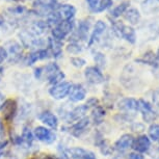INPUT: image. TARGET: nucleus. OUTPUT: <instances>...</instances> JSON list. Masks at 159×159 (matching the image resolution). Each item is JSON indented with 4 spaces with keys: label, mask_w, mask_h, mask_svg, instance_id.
Returning <instances> with one entry per match:
<instances>
[{
    "label": "nucleus",
    "mask_w": 159,
    "mask_h": 159,
    "mask_svg": "<svg viewBox=\"0 0 159 159\" xmlns=\"http://www.w3.org/2000/svg\"><path fill=\"white\" fill-rule=\"evenodd\" d=\"M66 153L70 159H97L96 155L92 151H89L86 149L74 147L66 150Z\"/></svg>",
    "instance_id": "13"
},
{
    "label": "nucleus",
    "mask_w": 159,
    "mask_h": 159,
    "mask_svg": "<svg viewBox=\"0 0 159 159\" xmlns=\"http://www.w3.org/2000/svg\"><path fill=\"white\" fill-rule=\"evenodd\" d=\"M91 125V120L89 118H83L79 121H77L75 124H73L70 127V133L75 137H80L84 132L88 130V128Z\"/></svg>",
    "instance_id": "15"
},
{
    "label": "nucleus",
    "mask_w": 159,
    "mask_h": 159,
    "mask_svg": "<svg viewBox=\"0 0 159 159\" xmlns=\"http://www.w3.org/2000/svg\"><path fill=\"white\" fill-rule=\"evenodd\" d=\"M67 51L71 54H79L82 52V46L78 42H70L67 46Z\"/></svg>",
    "instance_id": "31"
},
{
    "label": "nucleus",
    "mask_w": 159,
    "mask_h": 159,
    "mask_svg": "<svg viewBox=\"0 0 159 159\" xmlns=\"http://www.w3.org/2000/svg\"><path fill=\"white\" fill-rule=\"evenodd\" d=\"M85 80L91 84H100L104 82V75L99 68L96 66L94 67H88L84 70Z\"/></svg>",
    "instance_id": "12"
},
{
    "label": "nucleus",
    "mask_w": 159,
    "mask_h": 159,
    "mask_svg": "<svg viewBox=\"0 0 159 159\" xmlns=\"http://www.w3.org/2000/svg\"><path fill=\"white\" fill-rule=\"evenodd\" d=\"M8 14H11V16H22L23 14H25L26 8L22 7V5H16V7H10L7 10Z\"/></svg>",
    "instance_id": "34"
},
{
    "label": "nucleus",
    "mask_w": 159,
    "mask_h": 159,
    "mask_svg": "<svg viewBox=\"0 0 159 159\" xmlns=\"http://www.w3.org/2000/svg\"><path fill=\"white\" fill-rule=\"evenodd\" d=\"M105 110L102 108L101 106H99V105H97V106L94 107V109H93V113H92V118H93V121H94L95 124H101L102 122H103V119L105 116Z\"/></svg>",
    "instance_id": "29"
},
{
    "label": "nucleus",
    "mask_w": 159,
    "mask_h": 159,
    "mask_svg": "<svg viewBox=\"0 0 159 159\" xmlns=\"http://www.w3.org/2000/svg\"><path fill=\"white\" fill-rule=\"evenodd\" d=\"M19 38L21 41V45L24 48H30V49H41V47H44L46 45L47 41H44L43 39L35 35L29 29H23L19 32Z\"/></svg>",
    "instance_id": "1"
},
{
    "label": "nucleus",
    "mask_w": 159,
    "mask_h": 159,
    "mask_svg": "<svg viewBox=\"0 0 159 159\" xmlns=\"http://www.w3.org/2000/svg\"><path fill=\"white\" fill-rule=\"evenodd\" d=\"M124 18H125V20H127L128 22L131 24V25H136L140 21V13L137 8H134V7L128 8L124 13Z\"/></svg>",
    "instance_id": "26"
},
{
    "label": "nucleus",
    "mask_w": 159,
    "mask_h": 159,
    "mask_svg": "<svg viewBox=\"0 0 159 159\" xmlns=\"http://www.w3.org/2000/svg\"><path fill=\"white\" fill-rule=\"evenodd\" d=\"M132 147L137 153H146L151 147V142L147 135H140L133 142Z\"/></svg>",
    "instance_id": "24"
},
{
    "label": "nucleus",
    "mask_w": 159,
    "mask_h": 159,
    "mask_svg": "<svg viewBox=\"0 0 159 159\" xmlns=\"http://www.w3.org/2000/svg\"><path fill=\"white\" fill-rule=\"evenodd\" d=\"M34 77L37 79H41L43 77V67H40V68H37L34 70Z\"/></svg>",
    "instance_id": "39"
},
{
    "label": "nucleus",
    "mask_w": 159,
    "mask_h": 159,
    "mask_svg": "<svg viewBox=\"0 0 159 159\" xmlns=\"http://www.w3.org/2000/svg\"><path fill=\"white\" fill-rule=\"evenodd\" d=\"M134 139L131 134H124L116 140L115 143V148L119 152H125L133 145Z\"/></svg>",
    "instance_id": "23"
},
{
    "label": "nucleus",
    "mask_w": 159,
    "mask_h": 159,
    "mask_svg": "<svg viewBox=\"0 0 159 159\" xmlns=\"http://www.w3.org/2000/svg\"><path fill=\"white\" fill-rule=\"evenodd\" d=\"M7 59V52L4 47L0 46V65Z\"/></svg>",
    "instance_id": "36"
},
{
    "label": "nucleus",
    "mask_w": 159,
    "mask_h": 159,
    "mask_svg": "<svg viewBox=\"0 0 159 159\" xmlns=\"http://www.w3.org/2000/svg\"><path fill=\"white\" fill-rule=\"evenodd\" d=\"M153 101H154L156 106L159 108V89H156L154 92V95H153Z\"/></svg>",
    "instance_id": "40"
},
{
    "label": "nucleus",
    "mask_w": 159,
    "mask_h": 159,
    "mask_svg": "<svg viewBox=\"0 0 159 159\" xmlns=\"http://www.w3.org/2000/svg\"><path fill=\"white\" fill-rule=\"evenodd\" d=\"M4 136V126H3V123L0 120V139H2Z\"/></svg>",
    "instance_id": "43"
},
{
    "label": "nucleus",
    "mask_w": 159,
    "mask_h": 159,
    "mask_svg": "<svg viewBox=\"0 0 159 159\" xmlns=\"http://www.w3.org/2000/svg\"><path fill=\"white\" fill-rule=\"evenodd\" d=\"M4 101H5V99H4V96L0 93V108H1V106H2V104L4 103Z\"/></svg>",
    "instance_id": "44"
},
{
    "label": "nucleus",
    "mask_w": 159,
    "mask_h": 159,
    "mask_svg": "<svg viewBox=\"0 0 159 159\" xmlns=\"http://www.w3.org/2000/svg\"><path fill=\"white\" fill-rule=\"evenodd\" d=\"M129 5H130V1H123L121 4L116 5L113 10L110 11V16L112 18H119L122 15H124V13L128 10Z\"/></svg>",
    "instance_id": "28"
},
{
    "label": "nucleus",
    "mask_w": 159,
    "mask_h": 159,
    "mask_svg": "<svg viewBox=\"0 0 159 159\" xmlns=\"http://www.w3.org/2000/svg\"><path fill=\"white\" fill-rule=\"evenodd\" d=\"M49 57H50V53L47 48H41V49L34 50L32 52L26 55L24 61H25L26 66H32L37 61H45V59H48Z\"/></svg>",
    "instance_id": "11"
},
{
    "label": "nucleus",
    "mask_w": 159,
    "mask_h": 159,
    "mask_svg": "<svg viewBox=\"0 0 159 159\" xmlns=\"http://www.w3.org/2000/svg\"><path fill=\"white\" fill-rule=\"evenodd\" d=\"M129 159H145L140 153H131L129 155Z\"/></svg>",
    "instance_id": "42"
},
{
    "label": "nucleus",
    "mask_w": 159,
    "mask_h": 159,
    "mask_svg": "<svg viewBox=\"0 0 159 159\" xmlns=\"http://www.w3.org/2000/svg\"><path fill=\"white\" fill-rule=\"evenodd\" d=\"M119 108L126 113H134L139 110V101L133 98H124L119 102Z\"/></svg>",
    "instance_id": "21"
},
{
    "label": "nucleus",
    "mask_w": 159,
    "mask_h": 159,
    "mask_svg": "<svg viewBox=\"0 0 159 159\" xmlns=\"http://www.w3.org/2000/svg\"><path fill=\"white\" fill-rule=\"evenodd\" d=\"M32 5H34V13L37 16L46 18L50 14L56 11L59 3L57 0H34Z\"/></svg>",
    "instance_id": "2"
},
{
    "label": "nucleus",
    "mask_w": 159,
    "mask_h": 159,
    "mask_svg": "<svg viewBox=\"0 0 159 159\" xmlns=\"http://www.w3.org/2000/svg\"><path fill=\"white\" fill-rule=\"evenodd\" d=\"M2 76H3V68L0 66V80H1Z\"/></svg>",
    "instance_id": "46"
},
{
    "label": "nucleus",
    "mask_w": 159,
    "mask_h": 159,
    "mask_svg": "<svg viewBox=\"0 0 159 159\" xmlns=\"http://www.w3.org/2000/svg\"><path fill=\"white\" fill-rule=\"evenodd\" d=\"M2 112V116H3L4 121L7 123H11L14 119L16 118L18 112V103L14 99H7L4 103L2 104L1 108H0Z\"/></svg>",
    "instance_id": "7"
},
{
    "label": "nucleus",
    "mask_w": 159,
    "mask_h": 159,
    "mask_svg": "<svg viewBox=\"0 0 159 159\" xmlns=\"http://www.w3.org/2000/svg\"><path fill=\"white\" fill-rule=\"evenodd\" d=\"M69 99L72 102H81L86 97V89L82 84H72L71 89L69 92Z\"/></svg>",
    "instance_id": "16"
},
{
    "label": "nucleus",
    "mask_w": 159,
    "mask_h": 159,
    "mask_svg": "<svg viewBox=\"0 0 159 159\" xmlns=\"http://www.w3.org/2000/svg\"><path fill=\"white\" fill-rule=\"evenodd\" d=\"M94 61L96 62V67L99 68L100 70L102 68H105V66H106V57L102 52L96 51L94 53Z\"/></svg>",
    "instance_id": "30"
},
{
    "label": "nucleus",
    "mask_w": 159,
    "mask_h": 159,
    "mask_svg": "<svg viewBox=\"0 0 159 159\" xmlns=\"http://www.w3.org/2000/svg\"><path fill=\"white\" fill-rule=\"evenodd\" d=\"M106 28H107V26L103 21L99 20L96 22L91 37L89 38V47H91L92 45H94L95 43H97V42L100 40V38L104 34Z\"/></svg>",
    "instance_id": "19"
},
{
    "label": "nucleus",
    "mask_w": 159,
    "mask_h": 159,
    "mask_svg": "<svg viewBox=\"0 0 159 159\" xmlns=\"http://www.w3.org/2000/svg\"><path fill=\"white\" fill-rule=\"evenodd\" d=\"M113 159H123V158H122V157H115Z\"/></svg>",
    "instance_id": "48"
},
{
    "label": "nucleus",
    "mask_w": 159,
    "mask_h": 159,
    "mask_svg": "<svg viewBox=\"0 0 159 159\" xmlns=\"http://www.w3.org/2000/svg\"><path fill=\"white\" fill-rule=\"evenodd\" d=\"M7 58L10 59L11 62H18L22 57L23 49L22 45L17 43L15 41H10L7 43Z\"/></svg>",
    "instance_id": "10"
},
{
    "label": "nucleus",
    "mask_w": 159,
    "mask_h": 159,
    "mask_svg": "<svg viewBox=\"0 0 159 159\" xmlns=\"http://www.w3.org/2000/svg\"><path fill=\"white\" fill-rule=\"evenodd\" d=\"M75 29V23L73 20L61 21L57 25L51 29V35L53 39L62 42L69 34H71Z\"/></svg>",
    "instance_id": "4"
},
{
    "label": "nucleus",
    "mask_w": 159,
    "mask_h": 159,
    "mask_svg": "<svg viewBox=\"0 0 159 159\" xmlns=\"http://www.w3.org/2000/svg\"><path fill=\"white\" fill-rule=\"evenodd\" d=\"M4 24H5L4 18H3V16H1V15H0V27H1V26H3Z\"/></svg>",
    "instance_id": "45"
},
{
    "label": "nucleus",
    "mask_w": 159,
    "mask_h": 159,
    "mask_svg": "<svg viewBox=\"0 0 159 159\" xmlns=\"http://www.w3.org/2000/svg\"><path fill=\"white\" fill-rule=\"evenodd\" d=\"M30 159H57V158L53 157V156H51L49 154H42V155L34 156V157H32Z\"/></svg>",
    "instance_id": "38"
},
{
    "label": "nucleus",
    "mask_w": 159,
    "mask_h": 159,
    "mask_svg": "<svg viewBox=\"0 0 159 159\" xmlns=\"http://www.w3.org/2000/svg\"><path fill=\"white\" fill-rule=\"evenodd\" d=\"M72 84L68 81H61L49 89V94L55 100H62L69 95Z\"/></svg>",
    "instance_id": "9"
},
{
    "label": "nucleus",
    "mask_w": 159,
    "mask_h": 159,
    "mask_svg": "<svg viewBox=\"0 0 159 159\" xmlns=\"http://www.w3.org/2000/svg\"><path fill=\"white\" fill-rule=\"evenodd\" d=\"M91 29V22L89 20H80L78 23V26L76 29L71 34L70 40L71 42H88L89 41V32Z\"/></svg>",
    "instance_id": "6"
},
{
    "label": "nucleus",
    "mask_w": 159,
    "mask_h": 159,
    "mask_svg": "<svg viewBox=\"0 0 159 159\" xmlns=\"http://www.w3.org/2000/svg\"><path fill=\"white\" fill-rule=\"evenodd\" d=\"M43 77L46 78L51 85H55L64 81L66 75L56 62H50L43 67Z\"/></svg>",
    "instance_id": "3"
},
{
    "label": "nucleus",
    "mask_w": 159,
    "mask_h": 159,
    "mask_svg": "<svg viewBox=\"0 0 159 159\" xmlns=\"http://www.w3.org/2000/svg\"><path fill=\"white\" fill-rule=\"evenodd\" d=\"M142 11L146 15H154L159 13V0H143L140 4Z\"/></svg>",
    "instance_id": "25"
},
{
    "label": "nucleus",
    "mask_w": 159,
    "mask_h": 159,
    "mask_svg": "<svg viewBox=\"0 0 159 159\" xmlns=\"http://www.w3.org/2000/svg\"><path fill=\"white\" fill-rule=\"evenodd\" d=\"M112 4H113V0H100L98 3V7L94 11V13H102V11L111 7Z\"/></svg>",
    "instance_id": "32"
},
{
    "label": "nucleus",
    "mask_w": 159,
    "mask_h": 159,
    "mask_svg": "<svg viewBox=\"0 0 159 159\" xmlns=\"http://www.w3.org/2000/svg\"><path fill=\"white\" fill-rule=\"evenodd\" d=\"M34 139H37L38 140H40L42 143H53L56 139V134L54 133L53 130H50L44 126H38L34 128Z\"/></svg>",
    "instance_id": "8"
},
{
    "label": "nucleus",
    "mask_w": 159,
    "mask_h": 159,
    "mask_svg": "<svg viewBox=\"0 0 159 159\" xmlns=\"http://www.w3.org/2000/svg\"><path fill=\"white\" fill-rule=\"evenodd\" d=\"M7 145H8V140H0V155L2 154V152L4 151L5 150V148L7 147Z\"/></svg>",
    "instance_id": "41"
},
{
    "label": "nucleus",
    "mask_w": 159,
    "mask_h": 159,
    "mask_svg": "<svg viewBox=\"0 0 159 159\" xmlns=\"http://www.w3.org/2000/svg\"><path fill=\"white\" fill-rule=\"evenodd\" d=\"M139 110L142 112L143 118L147 123L154 121L156 119V113L153 109L152 105L145 100H139Z\"/></svg>",
    "instance_id": "17"
},
{
    "label": "nucleus",
    "mask_w": 159,
    "mask_h": 159,
    "mask_svg": "<svg viewBox=\"0 0 159 159\" xmlns=\"http://www.w3.org/2000/svg\"><path fill=\"white\" fill-rule=\"evenodd\" d=\"M113 32L119 38L124 39L130 44H134L136 42V32L133 27L129 25H125L122 22H113L112 23Z\"/></svg>",
    "instance_id": "5"
},
{
    "label": "nucleus",
    "mask_w": 159,
    "mask_h": 159,
    "mask_svg": "<svg viewBox=\"0 0 159 159\" xmlns=\"http://www.w3.org/2000/svg\"><path fill=\"white\" fill-rule=\"evenodd\" d=\"M88 110H89V106L86 104L79 105V106H76L72 110H69L67 113H65L64 119L69 123L77 122V121H79V120L84 118V116H85V113L88 112Z\"/></svg>",
    "instance_id": "14"
},
{
    "label": "nucleus",
    "mask_w": 159,
    "mask_h": 159,
    "mask_svg": "<svg viewBox=\"0 0 159 159\" xmlns=\"http://www.w3.org/2000/svg\"><path fill=\"white\" fill-rule=\"evenodd\" d=\"M46 45L47 49L50 53V56H52L54 58L61 57V55L62 54V42L57 41L52 37H50L47 39Z\"/></svg>",
    "instance_id": "20"
},
{
    "label": "nucleus",
    "mask_w": 159,
    "mask_h": 159,
    "mask_svg": "<svg viewBox=\"0 0 159 159\" xmlns=\"http://www.w3.org/2000/svg\"><path fill=\"white\" fill-rule=\"evenodd\" d=\"M149 136L156 143H159V125L154 124L149 128Z\"/></svg>",
    "instance_id": "33"
},
{
    "label": "nucleus",
    "mask_w": 159,
    "mask_h": 159,
    "mask_svg": "<svg viewBox=\"0 0 159 159\" xmlns=\"http://www.w3.org/2000/svg\"><path fill=\"white\" fill-rule=\"evenodd\" d=\"M99 1H100V0H86V3L89 5V8L93 13H94V11L96 10V7H98Z\"/></svg>",
    "instance_id": "37"
},
{
    "label": "nucleus",
    "mask_w": 159,
    "mask_h": 159,
    "mask_svg": "<svg viewBox=\"0 0 159 159\" xmlns=\"http://www.w3.org/2000/svg\"><path fill=\"white\" fill-rule=\"evenodd\" d=\"M56 14L58 15L61 21L73 20L76 15V7L72 4H61L56 10Z\"/></svg>",
    "instance_id": "18"
},
{
    "label": "nucleus",
    "mask_w": 159,
    "mask_h": 159,
    "mask_svg": "<svg viewBox=\"0 0 159 159\" xmlns=\"http://www.w3.org/2000/svg\"><path fill=\"white\" fill-rule=\"evenodd\" d=\"M21 139H22L23 145H26L30 148V146L34 143V131L29 127H24L22 130V134H21Z\"/></svg>",
    "instance_id": "27"
},
{
    "label": "nucleus",
    "mask_w": 159,
    "mask_h": 159,
    "mask_svg": "<svg viewBox=\"0 0 159 159\" xmlns=\"http://www.w3.org/2000/svg\"><path fill=\"white\" fill-rule=\"evenodd\" d=\"M39 120L48 126L49 128L53 129V130H56L58 128V118L56 116L54 113L49 111V110H46V111H43L39 116Z\"/></svg>",
    "instance_id": "22"
},
{
    "label": "nucleus",
    "mask_w": 159,
    "mask_h": 159,
    "mask_svg": "<svg viewBox=\"0 0 159 159\" xmlns=\"http://www.w3.org/2000/svg\"><path fill=\"white\" fill-rule=\"evenodd\" d=\"M14 1H19V0H14Z\"/></svg>",
    "instance_id": "49"
},
{
    "label": "nucleus",
    "mask_w": 159,
    "mask_h": 159,
    "mask_svg": "<svg viewBox=\"0 0 159 159\" xmlns=\"http://www.w3.org/2000/svg\"><path fill=\"white\" fill-rule=\"evenodd\" d=\"M156 57H157V59L159 61V48H158V51H157V55H156Z\"/></svg>",
    "instance_id": "47"
},
{
    "label": "nucleus",
    "mask_w": 159,
    "mask_h": 159,
    "mask_svg": "<svg viewBox=\"0 0 159 159\" xmlns=\"http://www.w3.org/2000/svg\"><path fill=\"white\" fill-rule=\"evenodd\" d=\"M70 62L72 64V66H74V67H76V68H82V67H84V66L86 65L85 59H83L82 57H79V56H76V57H71Z\"/></svg>",
    "instance_id": "35"
}]
</instances>
